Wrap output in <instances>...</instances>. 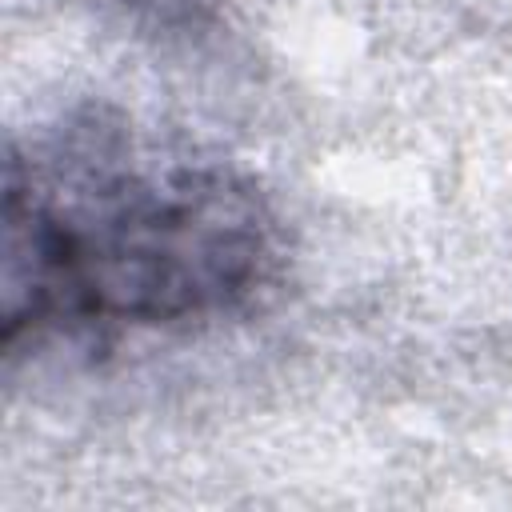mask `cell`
I'll use <instances>...</instances> for the list:
<instances>
[{"mask_svg":"<svg viewBox=\"0 0 512 512\" xmlns=\"http://www.w3.org/2000/svg\"><path fill=\"white\" fill-rule=\"evenodd\" d=\"M0 320L24 332L188 324L236 308L272 264L248 184L212 164L140 152L112 124L64 128L4 160Z\"/></svg>","mask_w":512,"mask_h":512,"instance_id":"6da1fadb","label":"cell"}]
</instances>
